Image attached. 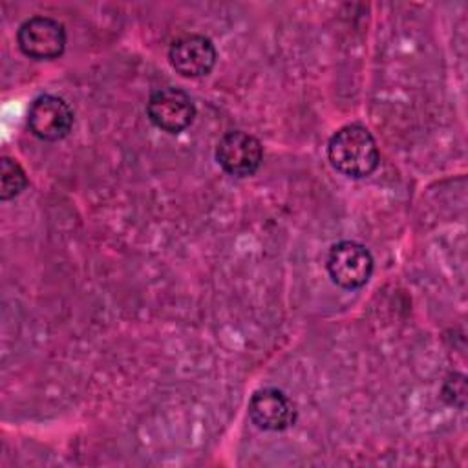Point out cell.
Here are the masks:
<instances>
[{
    "mask_svg": "<svg viewBox=\"0 0 468 468\" xmlns=\"http://www.w3.org/2000/svg\"><path fill=\"white\" fill-rule=\"evenodd\" d=\"M327 157L340 174L366 177L378 165V146L371 132L362 124L338 128L327 143Z\"/></svg>",
    "mask_w": 468,
    "mask_h": 468,
    "instance_id": "cell-1",
    "label": "cell"
},
{
    "mask_svg": "<svg viewBox=\"0 0 468 468\" xmlns=\"http://www.w3.org/2000/svg\"><path fill=\"white\" fill-rule=\"evenodd\" d=\"M327 272L331 280L344 289H356L367 283L373 272L369 250L356 241H338L329 249Z\"/></svg>",
    "mask_w": 468,
    "mask_h": 468,
    "instance_id": "cell-2",
    "label": "cell"
},
{
    "mask_svg": "<svg viewBox=\"0 0 468 468\" xmlns=\"http://www.w3.org/2000/svg\"><path fill=\"white\" fill-rule=\"evenodd\" d=\"M18 48L35 60H49L62 55L66 48L64 26L49 16H31L20 24Z\"/></svg>",
    "mask_w": 468,
    "mask_h": 468,
    "instance_id": "cell-3",
    "label": "cell"
},
{
    "mask_svg": "<svg viewBox=\"0 0 468 468\" xmlns=\"http://www.w3.org/2000/svg\"><path fill=\"white\" fill-rule=\"evenodd\" d=\"M146 113L148 119L163 132L179 133L194 121L196 106L186 91L166 86L150 95Z\"/></svg>",
    "mask_w": 468,
    "mask_h": 468,
    "instance_id": "cell-4",
    "label": "cell"
},
{
    "mask_svg": "<svg viewBox=\"0 0 468 468\" xmlns=\"http://www.w3.org/2000/svg\"><path fill=\"white\" fill-rule=\"evenodd\" d=\"M27 126L42 141H60L73 126V110L57 95H38L27 110Z\"/></svg>",
    "mask_w": 468,
    "mask_h": 468,
    "instance_id": "cell-5",
    "label": "cell"
},
{
    "mask_svg": "<svg viewBox=\"0 0 468 468\" xmlns=\"http://www.w3.org/2000/svg\"><path fill=\"white\" fill-rule=\"evenodd\" d=\"M261 157V143L254 135L241 130L227 132L216 148V159L219 166L234 177L252 176L260 168Z\"/></svg>",
    "mask_w": 468,
    "mask_h": 468,
    "instance_id": "cell-6",
    "label": "cell"
},
{
    "mask_svg": "<svg viewBox=\"0 0 468 468\" xmlns=\"http://www.w3.org/2000/svg\"><path fill=\"white\" fill-rule=\"evenodd\" d=\"M168 60L183 77H203L216 64V48L205 35H183L170 44Z\"/></svg>",
    "mask_w": 468,
    "mask_h": 468,
    "instance_id": "cell-7",
    "label": "cell"
},
{
    "mask_svg": "<svg viewBox=\"0 0 468 468\" xmlns=\"http://www.w3.org/2000/svg\"><path fill=\"white\" fill-rule=\"evenodd\" d=\"M249 417L260 430L282 431L294 422L296 411L291 399L283 391L263 388L250 397Z\"/></svg>",
    "mask_w": 468,
    "mask_h": 468,
    "instance_id": "cell-8",
    "label": "cell"
},
{
    "mask_svg": "<svg viewBox=\"0 0 468 468\" xmlns=\"http://www.w3.org/2000/svg\"><path fill=\"white\" fill-rule=\"evenodd\" d=\"M27 185V176L24 168L11 157H2L0 161V197L4 201L18 196Z\"/></svg>",
    "mask_w": 468,
    "mask_h": 468,
    "instance_id": "cell-9",
    "label": "cell"
}]
</instances>
